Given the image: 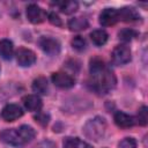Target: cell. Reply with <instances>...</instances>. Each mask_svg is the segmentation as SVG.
Returning a JSON list of instances; mask_svg holds the SVG:
<instances>
[{
	"label": "cell",
	"instance_id": "1",
	"mask_svg": "<svg viewBox=\"0 0 148 148\" xmlns=\"http://www.w3.org/2000/svg\"><path fill=\"white\" fill-rule=\"evenodd\" d=\"M90 75H91V87L94 90L101 94H105L110 89H112L116 84V77L112 71L105 67L104 62L99 58H94L90 60L89 66Z\"/></svg>",
	"mask_w": 148,
	"mask_h": 148
},
{
	"label": "cell",
	"instance_id": "2",
	"mask_svg": "<svg viewBox=\"0 0 148 148\" xmlns=\"http://www.w3.org/2000/svg\"><path fill=\"white\" fill-rule=\"evenodd\" d=\"M106 130V123L103 118L96 117L94 119H90L83 127V133L87 138L94 140V141H98L99 139H102L104 136Z\"/></svg>",
	"mask_w": 148,
	"mask_h": 148
},
{
	"label": "cell",
	"instance_id": "3",
	"mask_svg": "<svg viewBox=\"0 0 148 148\" xmlns=\"http://www.w3.org/2000/svg\"><path fill=\"white\" fill-rule=\"evenodd\" d=\"M111 59L116 65H125L131 60V50L126 45H118L113 49Z\"/></svg>",
	"mask_w": 148,
	"mask_h": 148
},
{
	"label": "cell",
	"instance_id": "4",
	"mask_svg": "<svg viewBox=\"0 0 148 148\" xmlns=\"http://www.w3.org/2000/svg\"><path fill=\"white\" fill-rule=\"evenodd\" d=\"M0 139L2 142L10 145V146H23V141L20 136L17 128H6L0 133Z\"/></svg>",
	"mask_w": 148,
	"mask_h": 148
},
{
	"label": "cell",
	"instance_id": "5",
	"mask_svg": "<svg viewBox=\"0 0 148 148\" xmlns=\"http://www.w3.org/2000/svg\"><path fill=\"white\" fill-rule=\"evenodd\" d=\"M16 61L22 67H29L36 61V54L25 47H20L16 51Z\"/></svg>",
	"mask_w": 148,
	"mask_h": 148
},
{
	"label": "cell",
	"instance_id": "6",
	"mask_svg": "<svg viewBox=\"0 0 148 148\" xmlns=\"http://www.w3.org/2000/svg\"><path fill=\"white\" fill-rule=\"evenodd\" d=\"M39 46L49 56H57L60 52L59 42L51 37H42L39 39Z\"/></svg>",
	"mask_w": 148,
	"mask_h": 148
},
{
	"label": "cell",
	"instance_id": "7",
	"mask_svg": "<svg viewBox=\"0 0 148 148\" xmlns=\"http://www.w3.org/2000/svg\"><path fill=\"white\" fill-rule=\"evenodd\" d=\"M45 17H46V14L44 9H42L36 3H30L27 7V18L31 23H40L45 20Z\"/></svg>",
	"mask_w": 148,
	"mask_h": 148
},
{
	"label": "cell",
	"instance_id": "8",
	"mask_svg": "<svg viewBox=\"0 0 148 148\" xmlns=\"http://www.w3.org/2000/svg\"><path fill=\"white\" fill-rule=\"evenodd\" d=\"M22 114H23V110L17 104H7L1 112V117L6 121H14L20 117H22Z\"/></svg>",
	"mask_w": 148,
	"mask_h": 148
},
{
	"label": "cell",
	"instance_id": "9",
	"mask_svg": "<svg viewBox=\"0 0 148 148\" xmlns=\"http://www.w3.org/2000/svg\"><path fill=\"white\" fill-rule=\"evenodd\" d=\"M52 82L59 88H71L75 84V80L67 73L57 72L52 74Z\"/></svg>",
	"mask_w": 148,
	"mask_h": 148
},
{
	"label": "cell",
	"instance_id": "10",
	"mask_svg": "<svg viewBox=\"0 0 148 148\" xmlns=\"http://www.w3.org/2000/svg\"><path fill=\"white\" fill-rule=\"evenodd\" d=\"M118 21V12L113 8H105L99 14V23L103 27H110L116 24Z\"/></svg>",
	"mask_w": 148,
	"mask_h": 148
},
{
	"label": "cell",
	"instance_id": "11",
	"mask_svg": "<svg viewBox=\"0 0 148 148\" xmlns=\"http://www.w3.org/2000/svg\"><path fill=\"white\" fill-rule=\"evenodd\" d=\"M117 12H118V20H121L125 22H133L140 18L139 13L132 7H124Z\"/></svg>",
	"mask_w": 148,
	"mask_h": 148
},
{
	"label": "cell",
	"instance_id": "12",
	"mask_svg": "<svg viewBox=\"0 0 148 148\" xmlns=\"http://www.w3.org/2000/svg\"><path fill=\"white\" fill-rule=\"evenodd\" d=\"M114 123L117 126L121 128H128L134 125V119L132 116L125 113V112H116L114 114Z\"/></svg>",
	"mask_w": 148,
	"mask_h": 148
},
{
	"label": "cell",
	"instance_id": "13",
	"mask_svg": "<svg viewBox=\"0 0 148 148\" xmlns=\"http://www.w3.org/2000/svg\"><path fill=\"white\" fill-rule=\"evenodd\" d=\"M23 104L29 111H39L42 108V99L37 95H28L23 98Z\"/></svg>",
	"mask_w": 148,
	"mask_h": 148
},
{
	"label": "cell",
	"instance_id": "14",
	"mask_svg": "<svg viewBox=\"0 0 148 148\" xmlns=\"http://www.w3.org/2000/svg\"><path fill=\"white\" fill-rule=\"evenodd\" d=\"M13 53H14L13 43L9 39L0 40V56H1V58L6 59V60H9V59H12Z\"/></svg>",
	"mask_w": 148,
	"mask_h": 148
},
{
	"label": "cell",
	"instance_id": "15",
	"mask_svg": "<svg viewBox=\"0 0 148 148\" xmlns=\"http://www.w3.org/2000/svg\"><path fill=\"white\" fill-rule=\"evenodd\" d=\"M32 90L37 94L40 95H46L49 91V84H47V80L44 76H39L37 79L34 80L32 82Z\"/></svg>",
	"mask_w": 148,
	"mask_h": 148
},
{
	"label": "cell",
	"instance_id": "16",
	"mask_svg": "<svg viewBox=\"0 0 148 148\" xmlns=\"http://www.w3.org/2000/svg\"><path fill=\"white\" fill-rule=\"evenodd\" d=\"M68 28L72 31H81L88 28V21L84 17H73L68 21Z\"/></svg>",
	"mask_w": 148,
	"mask_h": 148
},
{
	"label": "cell",
	"instance_id": "17",
	"mask_svg": "<svg viewBox=\"0 0 148 148\" xmlns=\"http://www.w3.org/2000/svg\"><path fill=\"white\" fill-rule=\"evenodd\" d=\"M90 39L91 42L96 45V46H102L106 43L108 40V34L105 30H102V29H97V30H94L91 34H90Z\"/></svg>",
	"mask_w": 148,
	"mask_h": 148
},
{
	"label": "cell",
	"instance_id": "18",
	"mask_svg": "<svg viewBox=\"0 0 148 148\" xmlns=\"http://www.w3.org/2000/svg\"><path fill=\"white\" fill-rule=\"evenodd\" d=\"M17 131H18V133H20V136H21V139H22V141H23V143L25 145V143H28V142H30L34 138H35V130L31 127V126H28V125H22V126H20L18 128H17Z\"/></svg>",
	"mask_w": 148,
	"mask_h": 148
},
{
	"label": "cell",
	"instance_id": "19",
	"mask_svg": "<svg viewBox=\"0 0 148 148\" xmlns=\"http://www.w3.org/2000/svg\"><path fill=\"white\" fill-rule=\"evenodd\" d=\"M59 8L62 13L65 14H73L77 10L79 3L74 0H68V1H62L59 3Z\"/></svg>",
	"mask_w": 148,
	"mask_h": 148
},
{
	"label": "cell",
	"instance_id": "20",
	"mask_svg": "<svg viewBox=\"0 0 148 148\" xmlns=\"http://www.w3.org/2000/svg\"><path fill=\"white\" fill-rule=\"evenodd\" d=\"M64 148H91V147L82 142L77 138H66L64 141Z\"/></svg>",
	"mask_w": 148,
	"mask_h": 148
},
{
	"label": "cell",
	"instance_id": "21",
	"mask_svg": "<svg viewBox=\"0 0 148 148\" xmlns=\"http://www.w3.org/2000/svg\"><path fill=\"white\" fill-rule=\"evenodd\" d=\"M136 35H138V32L133 29H123L118 32V37L123 42H130L134 37H136Z\"/></svg>",
	"mask_w": 148,
	"mask_h": 148
},
{
	"label": "cell",
	"instance_id": "22",
	"mask_svg": "<svg viewBox=\"0 0 148 148\" xmlns=\"http://www.w3.org/2000/svg\"><path fill=\"white\" fill-rule=\"evenodd\" d=\"M72 46L77 51H83L86 49V39L81 36H76L72 39Z\"/></svg>",
	"mask_w": 148,
	"mask_h": 148
},
{
	"label": "cell",
	"instance_id": "23",
	"mask_svg": "<svg viewBox=\"0 0 148 148\" xmlns=\"http://www.w3.org/2000/svg\"><path fill=\"white\" fill-rule=\"evenodd\" d=\"M147 106H141V109L139 110L138 112V116H136V119H138V123L142 126H145L148 121V116H147Z\"/></svg>",
	"mask_w": 148,
	"mask_h": 148
},
{
	"label": "cell",
	"instance_id": "24",
	"mask_svg": "<svg viewBox=\"0 0 148 148\" xmlns=\"http://www.w3.org/2000/svg\"><path fill=\"white\" fill-rule=\"evenodd\" d=\"M119 148H136V141L133 138H125L118 145Z\"/></svg>",
	"mask_w": 148,
	"mask_h": 148
},
{
	"label": "cell",
	"instance_id": "25",
	"mask_svg": "<svg viewBox=\"0 0 148 148\" xmlns=\"http://www.w3.org/2000/svg\"><path fill=\"white\" fill-rule=\"evenodd\" d=\"M35 120L38 124H40V125L44 126V125H46L49 123V114L43 113V112H39V113H37V116H35Z\"/></svg>",
	"mask_w": 148,
	"mask_h": 148
},
{
	"label": "cell",
	"instance_id": "26",
	"mask_svg": "<svg viewBox=\"0 0 148 148\" xmlns=\"http://www.w3.org/2000/svg\"><path fill=\"white\" fill-rule=\"evenodd\" d=\"M49 21L52 23V24H54V25H58V27H60L62 23H61V20H60V17L56 14V13H50L49 14Z\"/></svg>",
	"mask_w": 148,
	"mask_h": 148
},
{
	"label": "cell",
	"instance_id": "27",
	"mask_svg": "<svg viewBox=\"0 0 148 148\" xmlns=\"http://www.w3.org/2000/svg\"><path fill=\"white\" fill-rule=\"evenodd\" d=\"M36 148H56V147H54V145H53L52 142H50V141H44V142L39 143Z\"/></svg>",
	"mask_w": 148,
	"mask_h": 148
}]
</instances>
